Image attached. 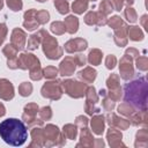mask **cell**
I'll return each instance as SVG.
<instances>
[{"instance_id":"1","label":"cell","mask_w":148,"mask_h":148,"mask_svg":"<svg viewBox=\"0 0 148 148\" xmlns=\"http://www.w3.org/2000/svg\"><path fill=\"white\" fill-rule=\"evenodd\" d=\"M0 136L6 143L18 147L27 141L28 130L21 120L8 118L0 123Z\"/></svg>"},{"instance_id":"2","label":"cell","mask_w":148,"mask_h":148,"mask_svg":"<svg viewBox=\"0 0 148 148\" xmlns=\"http://www.w3.org/2000/svg\"><path fill=\"white\" fill-rule=\"evenodd\" d=\"M145 64H146V58H140V59L138 60V67H139L140 69H142V71L147 69V66H146Z\"/></svg>"}]
</instances>
